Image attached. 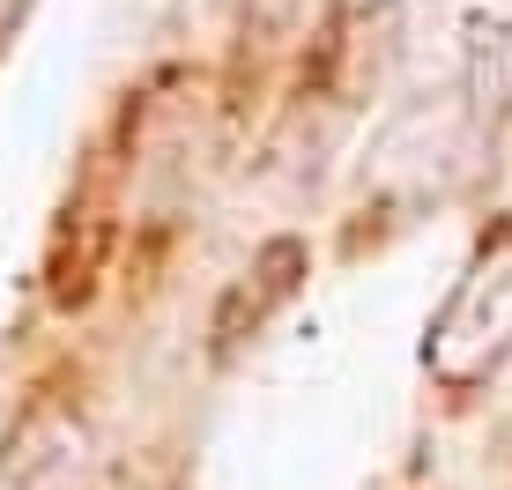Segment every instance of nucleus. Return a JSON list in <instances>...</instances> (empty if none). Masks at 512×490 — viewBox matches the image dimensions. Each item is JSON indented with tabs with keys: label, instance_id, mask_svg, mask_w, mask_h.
I'll return each mask as SVG.
<instances>
[{
	"label": "nucleus",
	"instance_id": "f257e3e1",
	"mask_svg": "<svg viewBox=\"0 0 512 490\" xmlns=\"http://www.w3.org/2000/svg\"><path fill=\"white\" fill-rule=\"evenodd\" d=\"M505 357H512V223H498L475 245L468 275L438 305L431 342H423V364L438 387H483Z\"/></svg>",
	"mask_w": 512,
	"mask_h": 490
}]
</instances>
